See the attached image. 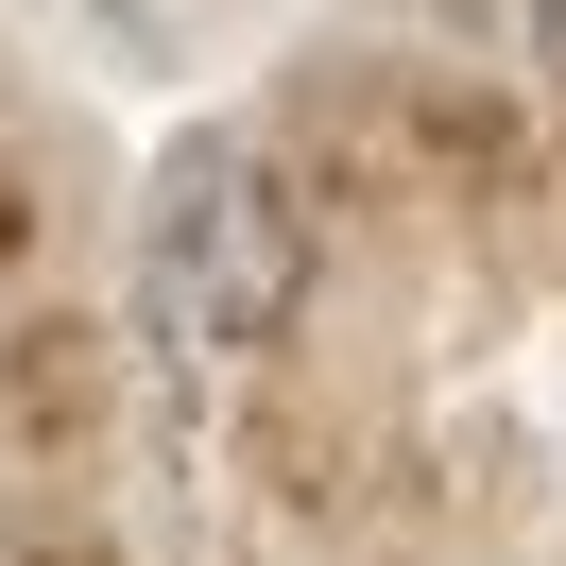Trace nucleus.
Instances as JSON below:
<instances>
[{"instance_id": "obj_2", "label": "nucleus", "mask_w": 566, "mask_h": 566, "mask_svg": "<svg viewBox=\"0 0 566 566\" xmlns=\"http://www.w3.org/2000/svg\"><path fill=\"white\" fill-rule=\"evenodd\" d=\"M86 18H120V0H86Z\"/></svg>"}, {"instance_id": "obj_1", "label": "nucleus", "mask_w": 566, "mask_h": 566, "mask_svg": "<svg viewBox=\"0 0 566 566\" xmlns=\"http://www.w3.org/2000/svg\"><path fill=\"white\" fill-rule=\"evenodd\" d=\"M310 310V207H292V172L258 138H172L155 155V189H138V326L172 360H258L275 326Z\"/></svg>"}]
</instances>
